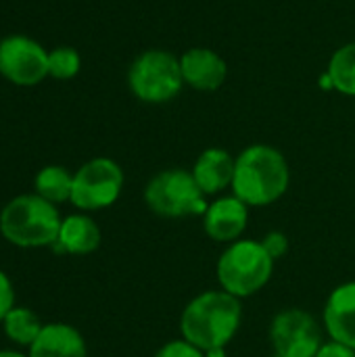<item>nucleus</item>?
<instances>
[{
  "label": "nucleus",
  "instance_id": "nucleus-22",
  "mask_svg": "<svg viewBox=\"0 0 355 357\" xmlns=\"http://www.w3.org/2000/svg\"><path fill=\"white\" fill-rule=\"evenodd\" d=\"M15 307V289L10 278L0 270V322Z\"/></svg>",
  "mask_w": 355,
  "mask_h": 357
},
{
  "label": "nucleus",
  "instance_id": "nucleus-9",
  "mask_svg": "<svg viewBox=\"0 0 355 357\" xmlns=\"http://www.w3.org/2000/svg\"><path fill=\"white\" fill-rule=\"evenodd\" d=\"M274 354L280 357H316L322 335L316 318L303 310H285L274 316L270 326Z\"/></svg>",
  "mask_w": 355,
  "mask_h": 357
},
{
  "label": "nucleus",
  "instance_id": "nucleus-13",
  "mask_svg": "<svg viewBox=\"0 0 355 357\" xmlns=\"http://www.w3.org/2000/svg\"><path fill=\"white\" fill-rule=\"evenodd\" d=\"M27 357H88V349L77 328L65 322H52L44 324Z\"/></svg>",
  "mask_w": 355,
  "mask_h": 357
},
{
  "label": "nucleus",
  "instance_id": "nucleus-2",
  "mask_svg": "<svg viewBox=\"0 0 355 357\" xmlns=\"http://www.w3.org/2000/svg\"><path fill=\"white\" fill-rule=\"evenodd\" d=\"M243 318L241 299L226 291H207L197 295L180 316L182 339L201 351L224 349L236 335Z\"/></svg>",
  "mask_w": 355,
  "mask_h": 357
},
{
  "label": "nucleus",
  "instance_id": "nucleus-4",
  "mask_svg": "<svg viewBox=\"0 0 355 357\" xmlns=\"http://www.w3.org/2000/svg\"><path fill=\"white\" fill-rule=\"evenodd\" d=\"M274 259L262 241H236L218 261V282L222 291L236 299L259 293L272 278Z\"/></svg>",
  "mask_w": 355,
  "mask_h": 357
},
{
  "label": "nucleus",
  "instance_id": "nucleus-7",
  "mask_svg": "<svg viewBox=\"0 0 355 357\" xmlns=\"http://www.w3.org/2000/svg\"><path fill=\"white\" fill-rule=\"evenodd\" d=\"M123 188V169L109 157H94L73 174L71 203L80 211H100L111 207Z\"/></svg>",
  "mask_w": 355,
  "mask_h": 357
},
{
  "label": "nucleus",
  "instance_id": "nucleus-18",
  "mask_svg": "<svg viewBox=\"0 0 355 357\" xmlns=\"http://www.w3.org/2000/svg\"><path fill=\"white\" fill-rule=\"evenodd\" d=\"M326 73L333 82V90L355 98V42L339 46L331 54Z\"/></svg>",
  "mask_w": 355,
  "mask_h": 357
},
{
  "label": "nucleus",
  "instance_id": "nucleus-23",
  "mask_svg": "<svg viewBox=\"0 0 355 357\" xmlns=\"http://www.w3.org/2000/svg\"><path fill=\"white\" fill-rule=\"evenodd\" d=\"M316 357H355V349L331 341V343H324L320 347V351L316 354Z\"/></svg>",
  "mask_w": 355,
  "mask_h": 357
},
{
  "label": "nucleus",
  "instance_id": "nucleus-20",
  "mask_svg": "<svg viewBox=\"0 0 355 357\" xmlns=\"http://www.w3.org/2000/svg\"><path fill=\"white\" fill-rule=\"evenodd\" d=\"M155 357H205V351H201L199 347H195L192 343L180 339V341H169L165 343Z\"/></svg>",
  "mask_w": 355,
  "mask_h": 357
},
{
  "label": "nucleus",
  "instance_id": "nucleus-3",
  "mask_svg": "<svg viewBox=\"0 0 355 357\" xmlns=\"http://www.w3.org/2000/svg\"><path fill=\"white\" fill-rule=\"evenodd\" d=\"M61 213L36 192L10 199L0 211V234L19 249L52 247L61 230Z\"/></svg>",
  "mask_w": 355,
  "mask_h": 357
},
{
  "label": "nucleus",
  "instance_id": "nucleus-16",
  "mask_svg": "<svg viewBox=\"0 0 355 357\" xmlns=\"http://www.w3.org/2000/svg\"><path fill=\"white\" fill-rule=\"evenodd\" d=\"M33 190L42 199H46L52 205L71 201L73 190V174L63 165H46L36 174Z\"/></svg>",
  "mask_w": 355,
  "mask_h": 357
},
{
  "label": "nucleus",
  "instance_id": "nucleus-19",
  "mask_svg": "<svg viewBox=\"0 0 355 357\" xmlns=\"http://www.w3.org/2000/svg\"><path fill=\"white\" fill-rule=\"evenodd\" d=\"M82 69V56L71 46H56L48 52V77L54 79H71Z\"/></svg>",
  "mask_w": 355,
  "mask_h": 357
},
{
  "label": "nucleus",
  "instance_id": "nucleus-8",
  "mask_svg": "<svg viewBox=\"0 0 355 357\" xmlns=\"http://www.w3.org/2000/svg\"><path fill=\"white\" fill-rule=\"evenodd\" d=\"M0 75L15 86H38L48 77V50L33 38L21 33L2 38Z\"/></svg>",
  "mask_w": 355,
  "mask_h": 357
},
{
  "label": "nucleus",
  "instance_id": "nucleus-11",
  "mask_svg": "<svg viewBox=\"0 0 355 357\" xmlns=\"http://www.w3.org/2000/svg\"><path fill=\"white\" fill-rule=\"evenodd\" d=\"M247 222L249 205H245L234 195L213 201L203 215V228L216 243H236L245 232Z\"/></svg>",
  "mask_w": 355,
  "mask_h": 357
},
{
  "label": "nucleus",
  "instance_id": "nucleus-24",
  "mask_svg": "<svg viewBox=\"0 0 355 357\" xmlns=\"http://www.w3.org/2000/svg\"><path fill=\"white\" fill-rule=\"evenodd\" d=\"M0 357H27L21 351H13V349H0Z\"/></svg>",
  "mask_w": 355,
  "mask_h": 357
},
{
  "label": "nucleus",
  "instance_id": "nucleus-1",
  "mask_svg": "<svg viewBox=\"0 0 355 357\" xmlns=\"http://www.w3.org/2000/svg\"><path fill=\"white\" fill-rule=\"evenodd\" d=\"M291 184L287 157L270 144H251L243 149L234 163L232 192L249 207L276 203Z\"/></svg>",
  "mask_w": 355,
  "mask_h": 357
},
{
  "label": "nucleus",
  "instance_id": "nucleus-5",
  "mask_svg": "<svg viewBox=\"0 0 355 357\" xmlns=\"http://www.w3.org/2000/svg\"><path fill=\"white\" fill-rule=\"evenodd\" d=\"M128 88L146 105H165L174 100L184 88L180 56L163 48L140 52L128 69Z\"/></svg>",
  "mask_w": 355,
  "mask_h": 357
},
{
  "label": "nucleus",
  "instance_id": "nucleus-10",
  "mask_svg": "<svg viewBox=\"0 0 355 357\" xmlns=\"http://www.w3.org/2000/svg\"><path fill=\"white\" fill-rule=\"evenodd\" d=\"M184 86L199 92L218 90L228 77V65L220 52L207 46H192L180 54Z\"/></svg>",
  "mask_w": 355,
  "mask_h": 357
},
{
  "label": "nucleus",
  "instance_id": "nucleus-17",
  "mask_svg": "<svg viewBox=\"0 0 355 357\" xmlns=\"http://www.w3.org/2000/svg\"><path fill=\"white\" fill-rule=\"evenodd\" d=\"M0 324H2V331L8 341H13L19 347H27V349L33 345V341L40 337V333L44 328L40 318L29 307H13Z\"/></svg>",
  "mask_w": 355,
  "mask_h": 357
},
{
  "label": "nucleus",
  "instance_id": "nucleus-26",
  "mask_svg": "<svg viewBox=\"0 0 355 357\" xmlns=\"http://www.w3.org/2000/svg\"><path fill=\"white\" fill-rule=\"evenodd\" d=\"M272 357H280V356H276V354H274V356H272Z\"/></svg>",
  "mask_w": 355,
  "mask_h": 357
},
{
  "label": "nucleus",
  "instance_id": "nucleus-14",
  "mask_svg": "<svg viewBox=\"0 0 355 357\" xmlns=\"http://www.w3.org/2000/svg\"><path fill=\"white\" fill-rule=\"evenodd\" d=\"M234 163H236V159L226 149L211 146L197 157L190 172H192L199 188L205 195H216V192L232 186Z\"/></svg>",
  "mask_w": 355,
  "mask_h": 357
},
{
  "label": "nucleus",
  "instance_id": "nucleus-12",
  "mask_svg": "<svg viewBox=\"0 0 355 357\" xmlns=\"http://www.w3.org/2000/svg\"><path fill=\"white\" fill-rule=\"evenodd\" d=\"M324 326L335 343L355 349V282L339 284L328 295Z\"/></svg>",
  "mask_w": 355,
  "mask_h": 357
},
{
  "label": "nucleus",
  "instance_id": "nucleus-21",
  "mask_svg": "<svg viewBox=\"0 0 355 357\" xmlns=\"http://www.w3.org/2000/svg\"><path fill=\"white\" fill-rule=\"evenodd\" d=\"M262 245H264V249L270 253V257H272L274 261L280 259V257H285L287 251H289V238H287V234H282V232H278V230L268 232V234L264 236Z\"/></svg>",
  "mask_w": 355,
  "mask_h": 357
},
{
  "label": "nucleus",
  "instance_id": "nucleus-25",
  "mask_svg": "<svg viewBox=\"0 0 355 357\" xmlns=\"http://www.w3.org/2000/svg\"><path fill=\"white\" fill-rule=\"evenodd\" d=\"M205 357H224V349H213V351H207Z\"/></svg>",
  "mask_w": 355,
  "mask_h": 357
},
{
  "label": "nucleus",
  "instance_id": "nucleus-15",
  "mask_svg": "<svg viewBox=\"0 0 355 357\" xmlns=\"http://www.w3.org/2000/svg\"><path fill=\"white\" fill-rule=\"evenodd\" d=\"M67 255H88L100 247V228L86 213H73L63 218L59 238L52 245Z\"/></svg>",
  "mask_w": 355,
  "mask_h": 357
},
{
  "label": "nucleus",
  "instance_id": "nucleus-6",
  "mask_svg": "<svg viewBox=\"0 0 355 357\" xmlns=\"http://www.w3.org/2000/svg\"><path fill=\"white\" fill-rule=\"evenodd\" d=\"M146 207L161 218L205 215L207 201L192 172L174 167L153 176L144 188Z\"/></svg>",
  "mask_w": 355,
  "mask_h": 357
}]
</instances>
